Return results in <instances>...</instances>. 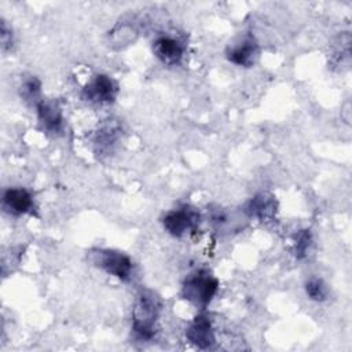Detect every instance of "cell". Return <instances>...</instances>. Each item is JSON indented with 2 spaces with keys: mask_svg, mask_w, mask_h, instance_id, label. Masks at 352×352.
<instances>
[{
  "mask_svg": "<svg viewBox=\"0 0 352 352\" xmlns=\"http://www.w3.org/2000/svg\"><path fill=\"white\" fill-rule=\"evenodd\" d=\"M3 208L12 216H21L33 212L34 201L26 188H7L3 192Z\"/></svg>",
  "mask_w": 352,
  "mask_h": 352,
  "instance_id": "9c48e42d",
  "label": "cell"
},
{
  "mask_svg": "<svg viewBox=\"0 0 352 352\" xmlns=\"http://www.w3.org/2000/svg\"><path fill=\"white\" fill-rule=\"evenodd\" d=\"M278 202L275 197L270 192H260L254 195L246 205V212L249 216L258 219L260 221L272 220L276 214Z\"/></svg>",
  "mask_w": 352,
  "mask_h": 352,
  "instance_id": "8fae6325",
  "label": "cell"
},
{
  "mask_svg": "<svg viewBox=\"0 0 352 352\" xmlns=\"http://www.w3.org/2000/svg\"><path fill=\"white\" fill-rule=\"evenodd\" d=\"M121 136V126L118 122L109 120L107 122H104L96 132L94 144H95V150L99 154H109V151H111V148L114 147V144L118 142Z\"/></svg>",
  "mask_w": 352,
  "mask_h": 352,
  "instance_id": "7c38bea8",
  "label": "cell"
},
{
  "mask_svg": "<svg viewBox=\"0 0 352 352\" xmlns=\"http://www.w3.org/2000/svg\"><path fill=\"white\" fill-rule=\"evenodd\" d=\"M40 91H41V82L36 76H29V77L23 78L22 85H21V96L25 100L34 102L37 104L40 102V99H38Z\"/></svg>",
  "mask_w": 352,
  "mask_h": 352,
  "instance_id": "5bb4252c",
  "label": "cell"
},
{
  "mask_svg": "<svg viewBox=\"0 0 352 352\" xmlns=\"http://www.w3.org/2000/svg\"><path fill=\"white\" fill-rule=\"evenodd\" d=\"M227 59L241 67H250L258 56V45L253 36H243L236 43L231 44L226 51Z\"/></svg>",
  "mask_w": 352,
  "mask_h": 352,
  "instance_id": "52a82bcc",
  "label": "cell"
},
{
  "mask_svg": "<svg viewBox=\"0 0 352 352\" xmlns=\"http://www.w3.org/2000/svg\"><path fill=\"white\" fill-rule=\"evenodd\" d=\"M0 40H1V48L6 51L11 48L12 45V32L8 28L6 21H1V33H0Z\"/></svg>",
  "mask_w": 352,
  "mask_h": 352,
  "instance_id": "2e32d148",
  "label": "cell"
},
{
  "mask_svg": "<svg viewBox=\"0 0 352 352\" xmlns=\"http://www.w3.org/2000/svg\"><path fill=\"white\" fill-rule=\"evenodd\" d=\"M36 111L38 122L44 131L55 135L63 129V114L56 102L40 100L36 104Z\"/></svg>",
  "mask_w": 352,
  "mask_h": 352,
  "instance_id": "30bf717a",
  "label": "cell"
},
{
  "mask_svg": "<svg viewBox=\"0 0 352 352\" xmlns=\"http://www.w3.org/2000/svg\"><path fill=\"white\" fill-rule=\"evenodd\" d=\"M91 260L96 267L124 282L132 278L133 263L131 257L122 252L113 249H98L91 252Z\"/></svg>",
  "mask_w": 352,
  "mask_h": 352,
  "instance_id": "3957f363",
  "label": "cell"
},
{
  "mask_svg": "<svg viewBox=\"0 0 352 352\" xmlns=\"http://www.w3.org/2000/svg\"><path fill=\"white\" fill-rule=\"evenodd\" d=\"M161 311V300L153 290H142L132 309V330L139 340H151Z\"/></svg>",
  "mask_w": 352,
  "mask_h": 352,
  "instance_id": "6da1fadb",
  "label": "cell"
},
{
  "mask_svg": "<svg viewBox=\"0 0 352 352\" xmlns=\"http://www.w3.org/2000/svg\"><path fill=\"white\" fill-rule=\"evenodd\" d=\"M118 94V84L107 74L94 76L82 88V98L95 104L113 103Z\"/></svg>",
  "mask_w": 352,
  "mask_h": 352,
  "instance_id": "5b68a950",
  "label": "cell"
},
{
  "mask_svg": "<svg viewBox=\"0 0 352 352\" xmlns=\"http://www.w3.org/2000/svg\"><path fill=\"white\" fill-rule=\"evenodd\" d=\"M199 223V213L191 206H180L169 210L162 217V226L166 232L173 236H183L190 231H194Z\"/></svg>",
  "mask_w": 352,
  "mask_h": 352,
  "instance_id": "277c9868",
  "label": "cell"
},
{
  "mask_svg": "<svg viewBox=\"0 0 352 352\" xmlns=\"http://www.w3.org/2000/svg\"><path fill=\"white\" fill-rule=\"evenodd\" d=\"M305 293L308 296V298H311L312 301L316 302H322L324 300H327L329 297V289L327 285L323 282V279L320 278H309L305 282Z\"/></svg>",
  "mask_w": 352,
  "mask_h": 352,
  "instance_id": "4fadbf2b",
  "label": "cell"
},
{
  "mask_svg": "<svg viewBox=\"0 0 352 352\" xmlns=\"http://www.w3.org/2000/svg\"><path fill=\"white\" fill-rule=\"evenodd\" d=\"M183 41L172 34H161L153 41V52L160 62L166 66H176L184 56Z\"/></svg>",
  "mask_w": 352,
  "mask_h": 352,
  "instance_id": "8992f818",
  "label": "cell"
},
{
  "mask_svg": "<svg viewBox=\"0 0 352 352\" xmlns=\"http://www.w3.org/2000/svg\"><path fill=\"white\" fill-rule=\"evenodd\" d=\"M219 290L217 278L208 270H197L187 275L182 286V296L199 309H205Z\"/></svg>",
  "mask_w": 352,
  "mask_h": 352,
  "instance_id": "7a4b0ae2",
  "label": "cell"
},
{
  "mask_svg": "<svg viewBox=\"0 0 352 352\" xmlns=\"http://www.w3.org/2000/svg\"><path fill=\"white\" fill-rule=\"evenodd\" d=\"M312 245V234L309 230H300L294 235V256L297 258H304Z\"/></svg>",
  "mask_w": 352,
  "mask_h": 352,
  "instance_id": "9a60e30c",
  "label": "cell"
},
{
  "mask_svg": "<svg viewBox=\"0 0 352 352\" xmlns=\"http://www.w3.org/2000/svg\"><path fill=\"white\" fill-rule=\"evenodd\" d=\"M186 338L195 345L197 348L201 349H206L210 348L214 341V331L212 329V323L209 320V318L205 314H199L197 315L192 322L187 326L186 329Z\"/></svg>",
  "mask_w": 352,
  "mask_h": 352,
  "instance_id": "ba28073f",
  "label": "cell"
}]
</instances>
